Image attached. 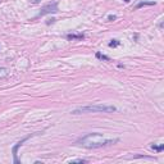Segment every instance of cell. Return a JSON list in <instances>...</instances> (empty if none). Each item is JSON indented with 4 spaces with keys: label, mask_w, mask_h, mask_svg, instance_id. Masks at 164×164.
Wrapping results in <instances>:
<instances>
[{
    "label": "cell",
    "mask_w": 164,
    "mask_h": 164,
    "mask_svg": "<svg viewBox=\"0 0 164 164\" xmlns=\"http://www.w3.org/2000/svg\"><path fill=\"white\" fill-rule=\"evenodd\" d=\"M119 141V139H104L101 133L99 132H92L87 133L86 136L81 137L80 140H77V145L85 147V149H99L103 146H108V145H114Z\"/></svg>",
    "instance_id": "1"
},
{
    "label": "cell",
    "mask_w": 164,
    "mask_h": 164,
    "mask_svg": "<svg viewBox=\"0 0 164 164\" xmlns=\"http://www.w3.org/2000/svg\"><path fill=\"white\" fill-rule=\"evenodd\" d=\"M117 111V108L113 105H88L81 106L78 109H74L72 114H81V113H114Z\"/></svg>",
    "instance_id": "2"
},
{
    "label": "cell",
    "mask_w": 164,
    "mask_h": 164,
    "mask_svg": "<svg viewBox=\"0 0 164 164\" xmlns=\"http://www.w3.org/2000/svg\"><path fill=\"white\" fill-rule=\"evenodd\" d=\"M58 12H59L58 3H50V4H46L45 6H42L41 10L39 12V14H37L36 17H33V19H37V18H40V17L46 16V14H55Z\"/></svg>",
    "instance_id": "3"
},
{
    "label": "cell",
    "mask_w": 164,
    "mask_h": 164,
    "mask_svg": "<svg viewBox=\"0 0 164 164\" xmlns=\"http://www.w3.org/2000/svg\"><path fill=\"white\" fill-rule=\"evenodd\" d=\"M36 135H39V132L29 133L28 136L23 137V139H22L21 141H18V142H17V144L13 146V149H12V154H13V160H14V163H16V164H21V160L18 159V156H17V155H18V149H19V147H21L22 145H23V144H24V142H26V141H27L28 139H31L32 136H36Z\"/></svg>",
    "instance_id": "4"
},
{
    "label": "cell",
    "mask_w": 164,
    "mask_h": 164,
    "mask_svg": "<svg viewBox=\"0 0 164 164\" xmlns=\"http://www.w3.org/2000/svg\"><path fill=\"white\" fill-rule=\"evenodd\" d=\"M67 40L72 41V40H83L85 39V35L83 33H68V35L65 36Z\"/></svg>",
    "instance_id": "5"
},
{
    "label": "cell",
    "mask_w": 164,
    "mask_h": 164,
    "mask_svg": "<svg viewBox=\"0 0 164 164\" xmlns=\"http://www.w3.org/2000/svg\"><path fill=\"white\" fill-rule=\"evenodd\" d=\"M8 76H9V69L5 68V67H0V80L6 78Z\"/></svg>",
    "instance_id": "6"
},
{
    "label": "cell",
    "mask_w": 164,
    "mask_h": 164,
    "mask_svg": "<svg viewBox=\"0 0 164 164\" xmlns=\"http://www.w3.org/2000/svg\"><path fill=\"white\" fill-rule=\"evenodd\" d=\"M156 3L155 1H140L139 4L136 5V9H140L142 8V6H147V5H155Z\"/></svg>",
    "instance_id": "7"
},
{
    "label": "cell",
    "mask_w": 164,
    "mask_h": 164,
    "mask_svg": "<svg viewBox=\"0 0 164 164\" xmlns=\"http://www.w3.org/2000/svg\"><path fill=\"white\" fill-rule=\"evenodd\" d=\"M151 149H152V150H155V151H158V152H162L164 150V144H160L159 146H158V145H155V144H152Z\"/></svg>",
    "instance_id": "8"
},
{
    "label": "cell",
    "mask_w": 164,
    "mask_h": 164,
    "mask_svg": "<svg viewBox=\"0 0 164 164\" xmlns=\"http://www.w3.org/2000/svg\"><path fill=\"white\" fill-rule=\"evenodd\" d=\"M95 55H96V58H98V59H101V60L110 62V58H109V57H106V55H104V54H101V53H99V51H98V53H96Z\"/></svg>",
    "instance_id": "9"
},
{
    "label": "cell",
    "mask_w": 164,
    "mask_h": 164,
    "mask_svg": "<svg viewBox=\"0 0 164 164\" xmlns=\"http://www.w3.org/2000/svg\"><path fill=\"white\" fill-rule=\"evenodd\" d=\"M119 44H121V42H119V40H110V42L109 44H108V45H109V47H117V46H119Z\"/></svg>",
    "instance_id": "10"
},
{
    "label": "cell",
    "mask_w": 164,
    "mask_h": 164,
    "mask_svg": "<svg viewBox=\"0 0 164 164\" xmlns=\"http://www.w3.org/2000/svg\"><path fill=\"white\" fill-rule=\"evenodd\" d=\"M69 163H87L86 159H74V160H69Z\"/></svg>",
    "instance_id": "11"
},
{
    "label": "cell",
    "mask_w": 164,
    "mask_h": 164,
    "mask_svg": "<svg viewBox=\"0 0 164 164\" xmlns=\"http://www.w3.org/2000/svg\"><path fill=\"white\" fill-rule=\"evenodd\" d=\"M117 19V16H114V14H110V16H108V21H110V22H113Z\"/></svg>",
    "instance_id": "12"
},
{
    "label": "cell",
    "mask_w": 164,
    "mask_h": 164,
    "mask_svg": "<svg viewBox=\"0 0 164 164\" xmlns=\"http://www.w3.org/2000/svg\"><path fill=\"white\" fill-rule=\"evenodd\" d=\"M55 21H57V19H55V18H51V19H49V21H46V24L49 26V24H51V23H55Z\"/></svg>",
    "instance_id": "13"
},
{
    "label": "cell",
    "mask_w": 164,
    "mask_h": 164,
    "mask_svg": "<svg viewBox=\"0 0 164 164\" xmlns=\"http://www.w3.org/2000/svg\"><path fill=\"white\" fill-rule=\"evenodd\" d=\"M39 1H40V0H33V3H36V4H37Z\"/></svg>",
    "instance_id": "14"
},
{
    "label": "cell",
    "mask_w": 164,
    "mask_h": 164,
    "mask_svg": "<svg viewBox=\"0 0 164 164\" xmlns=\"http://www.w3.org/2000/svg\"><path fill=\"white\" fill-rule=\"evenodd\" d=\"M124 1H126V3H129V1H131V0H124Z\"/></svg>",
    "instance_id": "15"
},
{
    "label": "cell",
    "mask_w": 164,
    "mask_h": 164,
    "mask_svg": "<svg viewBox=\"0 0 164 164\" xmlns=\"http://www.w3.org/2000/svg\"><path fill=\"white\" fill-rule=\"evenodd\" d=\"M0 1H1V0H0Z\"/></svg>",
    "instance_id": "16"
}]
</instances>
